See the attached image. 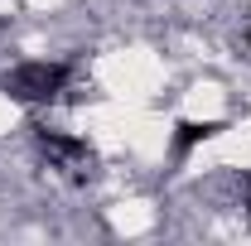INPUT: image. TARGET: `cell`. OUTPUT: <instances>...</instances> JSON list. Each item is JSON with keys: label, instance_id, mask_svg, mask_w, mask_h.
<instances>
[{"label": "cell", "instance_id": "cell-1", "mask_svg": "<svg viewBox=\"0 0 251 246\" xmlns=\"http://www.w3.org/2000/svg\"><path fill=\"white\" fill-rule=\"evenodd\" d=\"M68 82V68L63 63H20L15 73H5V92L15 101H53Z\"/></svg>", "mask_w": 251, "mask_h": 246}, {"label": "cell", "instance_id": "cell-2", "mask_svg": "<svg viewBox=\"0 0 251 246\" xmlns=\"http://www.w3.org/2000/svg\"><path fill=\"white\" fill-rule=\"evenodd\" d=\"M39 145H44V154L53 159V164H87L92 159V150H87V140H77V135H63V130H39Z\"/></svg>", "mask_w": 251, "mask_h": 246}, {"label": "cell", "instance_id": "cell-3", "mask_svg": "<svg viewBox=\"0 0 251 246\" xmlns=\"http://www.w3.org/2000/svg\"><path fill=\"white\" fill-rule=\"evenodd\" d=\"M213 135H222V121H179L174 145H179V150H193V145H203V140H213Z\"/></svg>", "mask_w": 251, "mask_h": 246}]
</instances>
